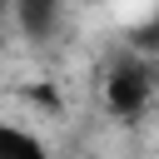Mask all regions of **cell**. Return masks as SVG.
Masks as SVG:
<instances>
[{
	"label": "cell",
	"instance_id": "obj_1",
	"mask_svg": "<svg viewBox=\"0 0 159 159\" xmlns=\"http://www.w3.org/2000/svg\"><path fill=\"white\" fill-rule=\"evenodd\" d=\"M149 94H154V65H144V60H119L104 80V104L119 119H139Z\"/></svg>",
	"mask_w": 159,
	"mask_h": 159
},
{
	"label": "cell",
	"instance_id": "obj_2",
	"mask_svg": "<svg viewBox=\"0 0 159 159\" xmlns=\"http://www.w3.org/2000/svg\"><path fill=\"white\" fill-rule=\"evenodd\" d=\"M15 15L30 40H50L60 25V0H15Z\"/></svg>",
	"mask_w": 159,
	"mask_h": 159
},
{
	"label": "cell",
	"instance_id": "obj_3",
	"mask_svg": "<svg viewBox=\"0 0 159 159\" xmlns=\"http://www.w3.org/2000/svg\"><path fill=\"white\" fill-rule=\"evenodd\" d=\"M0 159H50V154L40 149V139H30V134L0 124Z\"/></svg>",
	"mask_w": 159,
	"mask_h": 159
},
{
	"label": "cell",
	"instance_id": "obj_4",
	"mask_svg": "<svg viewBox=\"0 0 159 159\" xmlns=\"http://www.w3.org/2000/svg\"><path fill=\"white\" fill-rule=\"evenodd\" d=\"M134 50H139V55H154V50H159V10H154L144 25H134Z\"/></svg>",
	"mask_w": 159,
	"mask_h": 159
},
{
	"label": "cell",
	"instance_id": "obj_5",
	"mask_svg": "<svg viewBox=\"0 0 159 159\" xmlns=\"http://www.w3.org/2000/svg\"><path fill=\"white\" fill-rule=\"evenodd\" d=\"M5 5H10V0H0V20H5Z\"/></svg>",
	"mask_w": 159,
	"mask_h": 159
}]
</instances>
